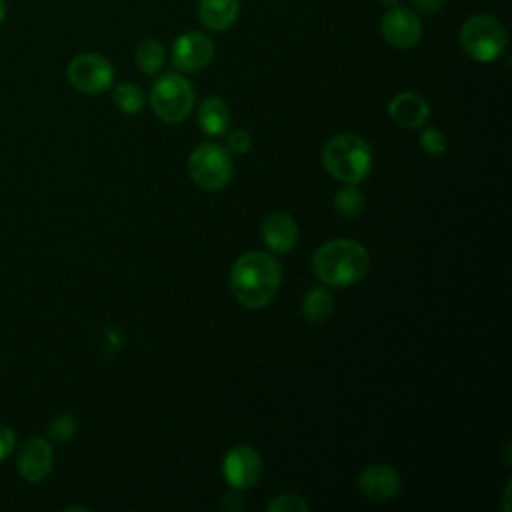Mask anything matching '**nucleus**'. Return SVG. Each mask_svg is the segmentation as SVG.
<instances>
[{
	"mask_svg": "<svg viewBox=\"0 0 512 512\" xmlns=\"http://www.w3.org/2000/svg\"><path fill=\"white\" fill-rule=\"evenodd\" d=\"M282 284V266L276 256L250 250L236 258L230 268V290L246 308H264Z\"/></svg>",
	"mask_w": 512,
	"mask_h": 512,
	"instance_id": "obj_1",
	"label": "nucleus"
},
{
	"mask_svg": "<svg viewBox=\"0 0 512 512\" xmlns=\"http://www.w3.org/2000/svg\"><path fill=\"white\" fill-rule=\"evenodd\" d=\"M312 268L324 286L346 288L368 274L370 254L352 238H334L314 250Z\"/></svg>",
	"mask_w": 512,
	"mask_h": 512,
	"instance_id": "obj_2",
	"label": "nucleus"
},
{
	"mask_svg": "<svg viewBox=\"0 0 512 512\" xmlns=\"http://www.w3.org/2000/svg\"><path fill=\"white\" fill-rule=\"evenodd\" d=\"M322 162L334 180L358 184L372 170V148L358 134H336L324 144Z\"/></svg>",
	"mask_w": 512,
	"mask_h": 512,
	"instance_id": "obj_3",
	"label": "nucleus"
},
{
	"mask_svg": "<svg viewBox=\"0 0 512 512\" xmlns=\"http://www.w3.org/2000/svg\"><path fill=\"white\" fill-rule=\"evenodd\" d=\"M506 30L490 14L470 16L460 28V46L476 62H494L506 50Z\"/></svg>",
	"mask_w": 512,
	"mask_h": 512,
	"instance_id": "obj_4",
	"label": "nucleus"
},
{
	"mask_svg": "<svg viewBox=\"0 0 512 512\" xmlns=\"http://www.w3.org/2000/svg\"><path fill=\"white\" fill-rule=\"evenodd\" d=\"M150 104L154 114L162 122H168V124L182 122L192 112L194 88L182 74H176V72L162 74L152 84Z\"/></svg>",
	"mask_w": 512,
	"mask_h": 512,
	"instance_id": "obj_5",
	"label": "nucleus"
},
{
	"mask_svg": "<svg viewBox=\"0 0 512 512\" xmlns=\"http://www.w3.org/2000/svg\"><path fill=\"white\" fill-rule=\"evenodd\" d=\"M188 174L192 182L206 192H218L226 188L232 180L230 152L214 142L196 146L188 156Z\"/></svg>",
	"mask_w": 512,
	"mask_h": 512,
	"instance_id": "obj_6",
	"label": "nucleus"
},
{
	"mask_svg": "<svg viewBox=\"0 0 512 512\" xmlns=\"http://www.w3.org/2000/svg\"><path fill=\"white\" fill-rule=\"evenodd\" d=\"M68 82L84 94H102L114 82V66L96 52H84L70 60L66 68Z\"/></svg>",
	"mask_w": 512,
	"mask_h": 512,
	"instance_id": "obj_7",
	"label": "nucleus"
},
{
	"mask_svg": "<svg viewBox=\"0 0 512 512\" xmlns=\"http://www.w3.org/2000/svg\"><path fill=\"white\" fill-rule=\"evenodd\" d=\"M214 52V42L208 34L190 30L174 40L172 62L182 72H200L212 62Z\"/></svg>",
	"mask_w": 512,
	"mask_h": 512,
	"instance_id": "obj_8",
	"label": "nucleus"
},
{
	"mask_svg": "<svg viewBox=\"0 0 512 512\" xmlns=\"http://www.w3.org/2000/svg\"><path fill=\"white\" fill-rule=\"evenodd\" d=\"M262 468H264V464H262L260 454L248 444L230 448L222 462L224 478L236 490L252 488L260 480Z\"/></svg>",
	"mask_w": 512,
	"mask_h": 512,
	"instance_id": "obj_9",
	"label": "nucleus"
},
{
	"mask_svg": "<svg viewBox=\"0 0 512 512\" xmlns=\"http://www.w3.org/2000/svg\"><path fill=\"white\" fill-rule=\"evenodd\" d=\"M380 32L390 46L412 48L422 36V22L414 10L396 4L384 12L380 20Z\"/></svg>",
	"mask_w": 512,
	"mask_h": 512,
	"instance_id": "obj_10",
	"label": "nucleus"
},
{
	"mask_svg": "<svg viewBox=\"0 0 512 512\" xmlns=\"http://www.w3.org/2000/svg\"><path fill=\"white\" fill-rule=\"evenodd\" d=\"M52 464H54L52 446L38 436H32L22 444L16 460L18 474L28 482H42L52 472Z\"/></svg>",
	"mask_w": 512,
	"mask_h": 512,
	"instance_id": "obj_11",
	"label": "nucleus"
},
{
	"mask_svg": "<svg viewBox=\"0 0 512 512\" xmlns=\"http://www.w3.org/2000/svg\"><path fill=\"white\" fill-rule=\"evenodd\" d=\"M362 494L374 502H388L398 496L402 482L400 474L388 464H372L362 470L358 478Z\"/></svg>",
	"mask_w": 512,
	"mask_h": 512,
	"instance_id": "obj_12",
	"label": "nucleus"
},
{
	"mask_svg": "<svg viewBox=\"0 0 512 512\" xmlns=\"http://www.w3.org/2000/svg\"><path fill=\"white\" fill-rule=\"evenodd\" d=\"M298 236V224L286 212H272L262 222V240L274 254H288L296 246Z\"/></svg>",
	"mask_w": 512,
	"mask_h": 512,
	"instance_id": "obj_13",
	"label": "nucleus"
},
{
	"mask_svg": "<svg viewBox=\"0 0 512 512\" xmlns=\"http://www.w3.org/2000/svg\"><path fill=\"white\" fill-rule=\"evenodd\" d=\"M390 118L402 128H422L430 118L428 102L416 92H400L388 104Z\"/></svg>",
	"mask_w": 512,
	"mask_h": 512,
	"instance_id": "obj_14",
	"label": "nucleus"
},
{
	"mask_svg": "<svg viewBox=\"0 0 512 512\" xmlns=\"http://www.w3.org/2000/svg\"><path fill=\"white\" fill-rule=\"evenodd\" d=\"M240 14V0H200L198 18L200 22L214 30L224 32L234 26Z\"/></svg>",
	"mask_w": 512,
	"mask_h": 512,
	"instance_id": "obj_15",
	"label": "nucleus"
},
{
	"mask_svg": "<svg viewBox=\"0 0 512 512\" xmlns=\"http://www.w3.org/2000/svg\"><path fill=\"white\" fill-rule=\"evenodd\" d=\"M198 126L208 136H224L230 128V108L218 96H208L198 108Z\"/></svg>",
	"mask_w": 512,
	"mask_h": 512,
	"instance_id": "obj_16",
	"label": "nucleus"
},
{
	"mask_svg": "<svg viewBox=\"0 0 512 512\" xmlns=\"http://www.w3.org/2000/svg\"><path fill=\"white\" fill-rule=\"evenodd\" d=\"M334 310V296L324 286L310 288L302 298V314L308 322H324Z\"/></svg>",
	"mask_w": 512,
	"mask_h": 512,
	"instance_id": "obj_17",
	"label": "nucleus"
},
{
	"mask_svg": "<svg viewBox=\"0 0 512 512\" xmlns=\"http://www.w3.org/2000/svg\"><path fill=\"white\" fill-rule=\"evenodd\" d=\"M136 66L142 74L146 76H154L160 72V68L166 62V48L162 46V42L154 40V38H146L136 46Z\"/></svg>",
	"mask_w": 512,
	"mask_h": 512,
	"instance_id": "obj_18",
	"label": "nucleus"
},
{
	"mask_svg": "<svg viewBox=\"0 0 512 512\" xmlns=\"http://www.w3.org/2000/svg\"><path fill=\"white\" fill-rule=\"evenodd\" d=\"M364 194L356 188V184H344L334 194V210L344 218H356L364 210Z\"/></svg>",
	"mask_w": 512,
	"mask_h": 512,
	"instance_id": "obj_19",
	"label": "nucleus"
},
{
	"mask_svg": "<svg viewBox=\"0 0 512 512\" xmlns=\"http://www.w3.org/2000/svg\"><path fill=\"white\" fill-rule=\"evenodd\" d=\"M112 102L124 114H138L144 106V92L138 84L122 82L112 90Z\"/></svg>",
	"mask_w": 512,
	"mask_h": 512,
	"instance_id": "obj_20",
	"label": "nucleus"
},
{
	"mask_svg": "<svg viewBox=\"0 0 512 512\" xmlns=\"http://www.w3.org/2000/svg\"><path fill=\"white\" fill-rule=\"evenodd\" d=\"M420 146L424 152H428L430 156H440L446 150V142L444 136L438 128L434 126H422L420 132Z\"/></svg>",
	"mask_w": 512,
	"mask_h": 512,
	"instance_id": "obj_21",
	"label": "nucleus"
},
{
	"mask_svg": "<svg viewBox=\"0 0 512 512\" xmlns=\"http://www.w3.org/2000/svg\"><path fill=\"white\" fill-rule=\"evenodd\" d=\"M310 506L298 494H280L272 502H268V512H306Z\"/></svg>",
	"mask_w": 512,
	"mask_h": 512,
	"instance_id": "obj_22",
	"label": "nucleus"
},
{
	"mask_svg": "<svg viewBox=\"0 0 512 512\" xmlns=\"http://www.w3.org/2000/svg\"><path fill=\"white\" fill-rule=\"evenodd\" d=\"M76 432V422L72 418V414H62L58 416L52 424H50V436L56 440V442H66L74 436Z\"/></svg>",
	"mask_w": 512,
	"mask_h": 512,
	"instance_id": "obj_23",
	"label": "nucleus"
},
{
	"mask_svg": "<svg viewBox=\"0 0 512 512\" xmlns=\"http://www.w3.org/2000/svg\"><path fill=\"white\" fill-rule=\"evenodd\" d=\"M250 146H252V136H250L248 130L236 128V130L228 132V136H226V150L230 154H244V152L250 150Z\"/></svg>",
	"mask_w": 512,
	"mask_h": 512,
	"instance_id": "obj_24",
	"label": "nucleus"
},
{
	"mask_svg": "<svg viewBox=\"0 0 512 512\" xmlns=\"http://www.w3.org/2000/svg\"><path fill=\"white\" fill-rule=\"evenodd\" d=\"M16 446V436L8 426H0V462L12 454Z\"/></svg>",
	"mask_w": 512,
	"mask_h": 512,
	"instance_id": "obj_25",
	"label": "nucleus"
},
{
	"mask_svg": "<svg viewBox=\"0 0 512 512\" xmlns=\"http://www.w3.org/2000/svg\"><path fill=\"white\" fill-rule=\"evenodd\" d=\"M410 4L420 14H436L446 6V0H410Z\"/></svg>",
	"mask_w": 512,
	"mask_h": 512,
	"instance_id": "obj_26",
	"label": "nucleus"
},
{
	"mask_svg": "<svg viewBox=\"0 0 512 512\" xmlns=\"http://www.w3.org/2000/svg\"><path fill=\"white\" fill-rule=\"evenodd\" d=\"M4 18H6V2L0 0V24L4 22Z\"/></svg>",
	"mask_w": 512,
	"mask_h": 512,
	"instance_id": "obj_27",
	"label": "nucleus"
},
{
	"mask_svg": "<svg viewBox=\"0 0 512 512\" xmlns=\"http://www.w3.org/2000/svg\"><path fill=\"white\" fill-rule=\"evenodd\" d=\"M382 6H386V8H390V6H396L400 0H378Z\"/></svg>",
	"mask_w": 512,
	"mask_h": 512,
	"instance_id": "obj_28",
	"label": "nucleus"
}]
</instances>
